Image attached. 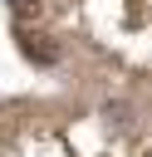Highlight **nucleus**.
Segmentation results:
<instances>
[]
</instances>
